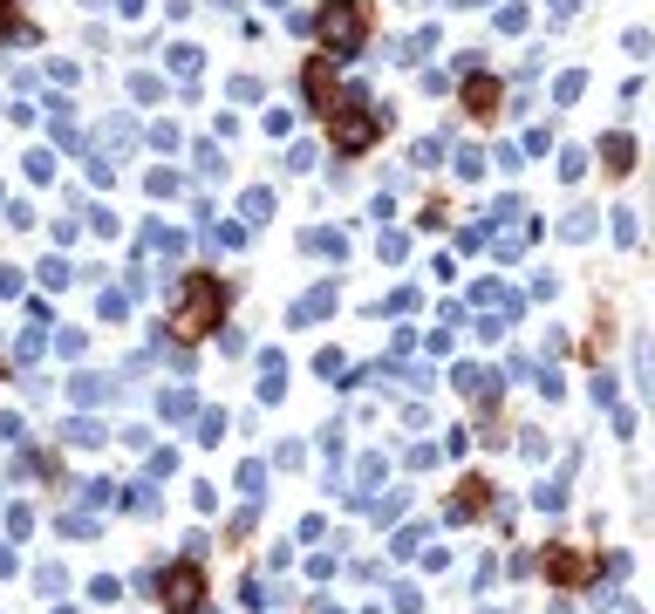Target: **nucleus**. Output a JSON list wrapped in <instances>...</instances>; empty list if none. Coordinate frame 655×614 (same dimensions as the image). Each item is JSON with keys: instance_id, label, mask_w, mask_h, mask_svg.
I'll return each instance as SVG.
<instances>
[{"instance_id": "f257e3e1", "label": "nucleus", "mask_w": 655, "mask_h": 614, "mask_svg": "<svg viewBox=\"0 0 655 614\" xmlns=\"http://www.w3.org/2000/svg\"><path fill=\"white\" fill-rule=\"evenodd\" d=\"M219 314H226V287H219L212 273H185L178 307H171V335H178V342H205V335L219 328Z\"/></svg>"}, {"instance_id": "f03ea898", "label": "nucleus", "mask_w": 655, "mask_h": 614, "mask_svg": "<svg viewBox=\"0 0 655 614\" xmlns=\"http://www.w3.org/2000/svg\"><path fill=\"white\" fill-rule=\"evenodd\" d=\"M369 0H328L321 7V21H314V35H321V48L328 55H355L362 41H369Z\"/></svg>"}, {"instance_id": "7ed1b4c3", "label": "nucleus", "mask_w": 655, "mask_h": 614, "mask_svg": "<svg viewBox=\"0 0 655 614\" xmlns=\"http://www.w3.org/2000/svg\"><path fill=\"white\" fill-rule=\"evenodd\" d=\"M376 137H383V110H369L362 96H348V103L328 110V144L335 151H369Z\"/></svg>"}, {"instance_id": "20e7f679", "label": "nucleus", "mask_w": 655, "mask_h": 614, "mask_svg": "<svg viewBox=\"0 0 655 614\" xmlns=\"http://www.w3.org/2000/svg\"><path fill=\"white\" fill-rule=\"evenodd\" d=\"M157 594H164V614H198V601H205V567H192V560L171 567Z\"/></svg>"}, {"instance_id": "39448f33", "label": "nucleus", "mask_w": 655, "mask_h": 614, "mask_svg": "<svg viewBox=\"0 0 655 614\" xmlns=\"http://www.w3.org/2000/svg\"><path fill=\"white\" fill-rule=\"evenodd\" d=\"M546 580H553V587H587V580H594V560L574 553V546H546Z\"/></svg>"}, {"instance_id": "423d86ee", "label": "nucleus", "mask_w": 655, "mask_h": 614, "mask_svg": "<svg viewBox=\"0 0 655 614\" xmlns=\"http://www.w3.org/2000/svg\"><path fill=\"white\" fill-rule=\"evenodd\" d=\"M464 110L492 116V110H499V82H492V76H464Z\"/></svg>"}, {"instance_id": "0eeeda50", "label": "nucleus", "mask_w": 655, "mask_h": 614, "mask_svg": "<svg viewBox=\"0 0 655 614\" xmlns=\"http://www.w3.org/2000/svg\"><path fill=\"white\" fill-rule=\"evenodd\" d=\"M308 96H314V103H321V116H328V69H321V62H314V69H308Z\"/></svg>"}, {"instance_id": "6e6552de", "label": "nucleus", "mask_w": 655, "mask_h": 614, "mask_svg": "<svg viewBox=\"0 0 655 614\" xmlns=\"http://www.w3.org/2000/svg\"><path fill=\"white\" fill-rule=\"evenodd\" d=\"M458 492H464V499H458V512H478V505H485V485H478V478H464Z\"/></svg>"}, {"instance_id": "1a4fd4ad", "label": "nucleus", "mask_w": 655, "mask_h": 614, "mask_svg": "<svg viewBox=\"0 0 655 614\" xmlns=\"http://www.w3.org/2000/svg\"><path fill=\"white\" fill-rule=\"evenodd\" d=\"M21 28V14H14V0H0V35H14Z\"/></svg>"}]
</instances>
